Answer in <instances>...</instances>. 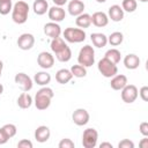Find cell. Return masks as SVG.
Here are the masks:
<instances>
[{
	"mask_svg": "<svg viewBox=\"0 0 148 148\" xmlns=\"http://www.w3.org/2000/svg\"><path fill=\"white\" fill-rule=\"evenodd\" d=\"M108 17L111 18L113 22H120L124 18V10L119 5H112L109 8L108 12Z\"/></svg>",
	"mask_w": 148,
	"mask_h": 148,
	"instance_id": "16",
	"label": "cell"
},
{
	"mask_svg": "<svg viewBox=\"0 0 148 148\" xmlns=\"http://www.w3.org/2000/svg\"><path fill=\"white\" fill-rule=\"evenodd\" d=\"M34 44H35V37H34V35H31V34L25 32V34H22V35L17 38V46H18L21 50H23V51L30 50V49L34 46Z\"/></svg>",
	"mask_w": 148,
	"mask_h": 148,
	"instance_id": "10",
	"label": "cell"
},
{
	"mask_svg": "<svg viewBox=\"0 0 148 148\" xmlns=\"http://www.w3.org/2000/svg\"><path fill=\"white\" fill-rule=\"evenodd\" d=\"M0 1H12V0H0Z\"/></svg>",
	"mask_w": 148,
	"mask_h": 148,
	"instance_id": "47",
	"label": "cell"
},
{
	"mask_svg": "<svg viewBox=\"0 0 148 148\" xmlns=\"http://www.w3.org/2000/svg\"><path fill=\"white\" fill-rule=\"evenodd\" d=\"M126 84H127V77L124 74H116L114 76H112L110 82V86L113 90H121Z\"/></svg>",
	"mask_w": 148,
	"mask_h": 148,
	"instance_id": "17",
	"label": "cell"
},
{
	"mask_svg": "<svg viewBox=\"0 0 148 148\" xmlns=\"http://www.w3.org/2000/svg\"><path fill=\"white\" fill-rule=\"evenodd\" d=\"M28 14H29V5L21 0L15 2L12 9V18L15 23L17 24H23L28 20Z\"/></svg>",
	"mask_w": 148,
	"mask_h": 148,
	"instance_id": "2",
	"label": "cell"
},
{
	"mask_svg": "<svg viewBox=\"0 0 148 148\" xmlns=\"http://www.w3.org/2000/svg\"><path fill=\"white\" fill-rule=\"evenodd\" d=\"M75 23H76V25H77L80 29L89 28L90 24H91V15H89V14H87V13H82V14H80V15L76 16Z\"/></svg>",
	"mask_w": 148,
	"mask_h": 148,
	"instance_id": "22",
	"label": "cell"
},
{
	"mask_svg": "<svg viewBox=\"0 0 148 148\" xmlns=\"http://www.w3.org/2000/svg\"><path fill=\"white\" fill-rule=\"evenodd\" d=\"M58 147L59 148H74L75 147V145H74V142L71 140V139H62L60 142H59V145H58Z\"/></svg>",
	"mask_w": 148,
	"mask_h": 148,
	"instance_id": "34",
	"label": "cell"
},
{
	"mask_svg": "<svg viewBox=\"0 0 148 148\" xmlns=\"http://www.w3.org/2000/svg\"><path fill=\"white\" fill-rule=\"evenodd\" d=\"M99 148H112V145L110 142H102L99 145Z\"/></svg>",
	"mask_w": 148,
	"mask_h": 148,
	"instance_id": "42",
	"label": "cell"
},
{
	"mask_svg": "<svg viewBox=\"0 0 148 148\" xmlns=\"http://www.w3.org/2000/svg\"><path fill=\"white\" fill-rule=\"evenodd\" d=\"M140 147L141 148H148V139H147V136H145L141 141H140Z\"/></svg>",
	"mask_w": 148,
	"mask_h": 148,
	"instance_id": "40",
	"label": "cell"
},
{
	"mask_svg": "<svg viewBox=\"0 0 148 148\" xmlns=\"http://www.w3.org/2000/svg\"><path fill=\"white\" fill-rule=\"evenodd\" d=\"M91 23L98 28L106 27L109 23V17L104 12H95L91 15Z\"/></svg>",
	"mask_w": 148,
	"mask_h": 148,
	"instance_id": "14",
	"label": "cell"
},
{
	"mask_svg": "<svg viewBox=\"0 0 148 148\" xmlns=\"http://www.w3.org/2000/svg\"><path fill=\"white\" fill-rule=\"evenodd\" d=\"M139 95H140V97H141L142 101L147 102L148 101V87L147 86L141 87V89L139 90Z\"/></svg>",
	"mask_w": 148,
	"mask_h": 148,
	"instance_id": "36",
	"label": "cell"
},
{
	"mask_svg": "<svg viewBox=\"0 0 148 148\" xmlns=\"http://www.w3.org/2000/svg\"><path fill=\"white\" fill-rule=\"evenodd\" d=\"M67 46V44L65 43V40L61 38V37H57V38H53L52 42H51V50L56 53H58L59 51H61L62 49H65Z\"/></svg>",
	"mask_w": 148,
	"mask_h": 148,
	"instance_id": "28",
	"label": "cell"
},
{
	"mask_svg": "<svg viewBox=\"0 0 148 148\" xmlns=\"http://www.w3.org/2000/svg\"><path fill=\"white\" fill-rule=\"evenodd\" d=\"M34 81L35 83H37L38 86H46L47 83H50L51 81V75L47 72H37L34 76Z\"/></svg>",
	"mask_w": 148,
	"mask_h": 148,
	"instance_id": "24",
	"label": "cell"
},
{
	"mask_svg": "<svg viewBox=\"0 0 148 148\" xmlns=\"http://www.w3.org/2000/svg\"><path fill=\"white\" fill-rule=\"evenodd\" d=\"M2 92H3V86H2L1 83H0V95H1Z\"/></svg>",
	"mask_w": 148,
	"mask_h": 148,
	"instance_id": "43",
	"label": "cell"
},
{
	"mask_svg": "<svg viewBox=\"0 0 148 148\" xmlns=\"http://www.w3.org/2000/svg\"><path fill=\"white\" fill-rule=\"evenodd\" d=\"M1 128L3 130V132L6 133V135H7L9 139L13 138V136H15V134H16V132H17L16 126H15L14 124H5Z\"/></svg>",
	"mask_w": 148,
	"mask_h": 148,
	"instance_id": "32",
	"label": "cell"
},
{
	"mask_svg": "<svg viewBox=\"0 0 148 148\" xmlns=\"http://www.w3.org/2000/svg\"><path fill=\"white\" fill-rule=\"evenodd\" d=\"M47 15H49V18L52 21V22H61L65 17H66V12L62 7H59V6H53L51 8H49L47 10Z\"/></svg>",
	"mask_w": 148,
	"mask_h": 148,
	"instance_id": "12",
	"label": "cell"
},
{
	"mask_svg": "<svg viewBox=\"0 0 148 148\" xmlns=\"http://www.w3.org/2000/svg\"><path fill=\"white\" fill-rule=\"evenodd\" d=\"M98 140V133L95 128L89 127L83 131L82 134V146L84 148H94L97 145Z\"/></svg>",
	"mask_w": 148,
	"mask_h": 148,
	"instance_id": "6",
	"label": "cell"
},
{
	"mask_svg": "<svg viewBox=\"0 0 148 148\" xmlns=\"http://www.w3.org/2000/svg\"><path fill=\"white\" fill-rule=\"evenodd\" d=\"M2 68H3V62L0 60V71H2Z\"/></svg>",
	"mask_w": 148,
	"mask_h": 148,
	"instance_id": "44",
	"label": "cell"
},
{
	"mask_svg": "<svg viewBox=\"0 0 148 148\" xmlns=\"http://www.w3.org/2000/svg\"><path fill=\"white\" fill-rule=\"evenodd\" d=\"M97 68L99 71V73L104 76V77H112L118 73V67L116 64L111 62L110 60H108L106 58H102L98 64H97Z\"/></svg>",
	"mask_w": 148,
	"mask_h": 148,
	"instance_id": "5",
	"label": "cell"
},
{
	"mask_svg": "<svg viewBox=\"0 0 148 148\" xmlns=\"http://www.w3.org/2000/svg\"><path fill=\"white\" fill-rule=\"evenodd\" d=\"M138 96H139V91L134 84H126L121 89V99H123V102H125L127 104L135 102Z\"/></svg>",
	"mask_w": 148,
	"mask_h": 148,
	"instance_id": "7",
	"label": "cell"
},
{
	"mask_svg": "<svg viewBox=\"0 0 148 148\" xmlns=\"http://www.w3.org/2000/svg\"><path fill=\"white\" fill-rule=\"evenodd\" d=\"M118 147L119 148H134V143H133V141H131L128 139H124L118 143Z\"/></svg>",
	"mask_w": 148,
	"mask_h": 148,
	"instance_id": "35",
	"label": "cell"
},
{
	"mask_svg": "<svg viewBox=\"0 0 148 148\" xmlns=\"http://www.w3.org/2000/svg\"><path fill=\"white\" fill-rule=\"evenodd\" d=\"M32 104V97L28 94V91L22 92L17 98V105L21 109H29Z\"/></svg>",
	"mask_w": 148,
	"mask_h": 148,
	"instance_id": "25",
	"label": "cell"
},
{
	"mask_svg": "<svg viewBox=\"0 0 148 148\" xmlns=\"http://www.w3.org/2000/svg\"><path fill=\"white\" fill-rule=\"evenodd\" d=\"M8 140H9V138L6 135V133L3 132V130L0 128V145H5Z\"/></svg>",
	"mask_w": 148,
	"mask_h": 148,
	"instance_id": "39",
	"label": "cell"
},
{
	"mask_svg": "<svg viewBox=\"0 0 148 148\" xmlns=\"http://www.w3.org/2000/svg\"><path fill=\"white\" fill-rule=\"evenodd\" d=\"M52 1H53L54 6H59V7H62L67 2V0H52Z\"/></svg>",
	"mask_w": 148,
	"mask_h": 148,
	"instance_id": "41",
	"label": "cell"
},
{
	"mask_svg": "<svg viewBox=\"0 0 148 148\" xmlns=\"http://www.w3.org/2000/svg\"><path fill=\"white\" fill-rule=\"evenodd\" d=\"M96 1H97V2H99V3H102V2H105L106 0H96Z\"/></svg>",
	"mask_w": 148,
	"mask_h": 148,
	"instance_id": "45",
	"label": "cell"
},
{
	"mask_svg": "<svg viewBox=\"0 0 148 148\" xmlns=\"http://www.w3.org/2000/svg\"><path fill=\"white\" fill-rule=\"evenodd\" d=\"M13 5L12 1H0V14L1 15H7L9 12H12Z\"/></svg>",
	"mask_w": 148,
	"mask_h": 148,
	"instance_id": "33",
	"label": "cell"
},
{
	"mask_svg": "<svg viewBox=\"0 0 148 148\" xmlns=\"http://www.w3.org/2000/svg\"><path fill=\"white\" fill-rule=\"evenodd\" d=\"M67 9H68V13L72 16H77V15H80V14L83 13V10H84V3L81 0H72V1L68 2Z\"/></svg>",
	"mask_w": 148,
	"mask_h": 148,
	"instance_id": "15",
	"label": "cell"
},
{
	"mask_svg": "<svg viewBox=\"0 0 148 148\" xmlns=\"http://www.w3.org/2000/svg\"><path fill=\"white\" fill-rule=\"evenodd\" d=\"M86 31L80 28H66L64 31L65 40L69 43H81L86 39Z\"/></svg>",
	"mask_w": 148,
	"mask_h": 148,
	"instance_id": "4",
	"label": "cell"
},
{
	"mask_svg": "<svg viewBox=\"0 0 148 148\" xmlns=\"http://www.w3.org/2000/svg\"><path fill=\"white\" fill-rule=\"evenodd\" d=\"M54 92L51 88L49 87H43L40 88L36 95H35V106L37 108V110H46L50 104H51V99L53 98Z\"/></svg>",
	"mask_w": 148,
	"mask_h": 148,
	"instance_id": "1",
	"label": "cell"
},
{
	"mask_svg": "<svg viewBox=\"0 0 148 148\" xmlns=\"http://www.w3.org/2000/svg\"><path fill=\"white\" fill-rule=\"evenodd\" d=\"M123 40H124V36L120 31H114L108 37V43H110V45H112V46L120 45L123 43Z\"/></svg>",
	"mask_w": 148,
	"mask_h": 148,
	"instance_id": "27",
	"label": "cell"
},
{
	"mask_svg": "<svg viewBox=\"0 0 148 148\" xmlns=\"http://www.w3.org/2000/svg\"><path fill=\"white\" fill-rule=\"evenodd\" d=\"M56 58L61 61V62H67L71 60L72 58V51L69 49V46H66L65 49H62L61 51H59L58 53H56Z\"/></svg>",
	"mask_w": 148,
	"mask_h": 148,
	"instance_id": "29",
	"label": "cell"
},
{
	"mask_svg": "<svg viewBox=\"0 0 148 148\" xmlns=\"http://www.w3.org/2000/svg\"><path fill=\"white\" fill-rule=\"evenodd\" d=\"M44 34L47 37H51L53 39V38L60 37V35H61V28H60V25L57 22H52L51 21V22H47L44 25Z\"/></svg>",
	"mask_w": 148,
	"mask_h": 148,
	"instance_id": "13",
	"label": "cell"
},
{
	"mask_svg": "<svg viewBox=\"0 0 148 148\" xmlns=\"http://www.w3.org/2000/svg\"><path fill=\"white\" fill-rule=\"evenodd\" d=\"M77 62L84 67H90L95 62V51L92 46L90 45H84L77 56Z\"/></svg>",
	"mask_w": 148,
	"mask_h": 148,
	"instance_id": "3",
	"label": "cell"
},
{
	"mask_svg": "<svg viewBox=\"0 0 148 148\" xmlns=\"http://www.w3.org/2000/svg\"><path fill=\"white\" fill-rule=\"evenodd\" d=\"M50 135H51L50 128H49L47 126H44V125L38 126V127L36 128V131H35V139H36L38 142H40V143L46 142V141L50 139Z\"/></svg>",
	"mask_w": 148,
	"mask_h": 148,
	"instance_id": "18",
	"label": "cell"
},
{
	"mask_svg": "<svg viewBox=\"0 0 148 148\" xmlns=\"http://www.w3.org/2000/svg\"><path fill=\"white\" fill-rule=\"evenodd\" d=\"M17 147H18V148H32V142H31L30 140L23 139V140L18 141Z\"/></svg>",
	"mask_w": 148,
	"mask_h": 148,
	"instance_id": "37",
	"label": "cell"
},
{
	"mask_svg": "<svg viewBox=\"0 0 148 148\" xmlns=\"http://www.w3.org/2000/svg\"><path fill=\"white\" fill-rule=\"evenodd\" d=\"M72 79H73V75H72V73H71L69 69L61 68V69H59V71L56 73V80H57V82L60 83V84H66V83H68Z\"/></svg>",
	"mask_w": 148,
	"mask_h": 148,
	"instance_id": "20",
	"label": "cell"
},
{
	"mask_svg": "<svg viewBox=\"0 0 148 148\" xmlns=\"http://www.w3.org/2000/svg\"><path fill=\"white\" fill-rule=\"evenodd\" d=\"M104 58H106L108 60H110L111 62H113V64L117 65L120 61V59H121V54H120V51L119 50H117V49H110V50H108L105 52Z\"/></svg>",
	"mask_w": 148,
	"mask_h": 148,
	"instance_id": "26",
	"label": "cell"
},
{
	"mask_svg": "<svg viewBox=\"0 0 148 148\" xmlns=\"http://www.w3.org/2000/svg\"><path fill=\"white\" fill-rule=\"evenodd\" d=\"M37 62L43 69H49L54 65V57L50 52H40L37 57Z\"/></svg>",
	"mask_w": 148,
	"mask_h": 148,
	"instance_id": "11",
	"label": "cell"
},
{
	"mask_svg": "<svg viewBox=\"0 0 148 148\" xmlns=\"http://www.w3.org/2000/svg\"><path fill=\"white\" fill-rule=\"evenodd\" d=\"M136 7H138L136 0H123V3H121L123 10L127 13H133L136 9Z\"/></svg>",
	"mask_w": 148,
	"mask_h": 148,
	"instance_id": "31",
	"label": "cell"
},
{
	"mask_svg": "<svg viewBox=\"0 0 148 148\" xmlns=\"http://www.w3.org/2000/svg\"><path fill=\"white\" fill-rule=\"evenodd\" d=\"M89 112L86 109H76L72 114V120L77 126H83L89 121Z\"/></svg>",
	"mask_w": 148,
	"mask_h": 148,
	"instance_id": "9",
	"label": "cell"
},
{
	"mask_svg": "<svg viewBox=\"0 0 148 148\" xmlns=\"http://www.w3.org/2000/svg\"><path fill=\"white\" fill-rule=\"evenodd\" d=\"M32 9L36 15H44L49 10V3L46 0H35Z\"/></svg>",
	"mask_w": 148,
	"mask_h": 148,
	"instance_id": "23",
	"label": "cell"
},
{
	"mask_svg": "<svg viewBox=\"0 0 148 148\" xmlns=\"http://www.w3.org/2000/svg\"><path fill=\"white\" fill-rule=\"evenodd\" d=\"M1 72H2V71H0V76H1Z\"/></svg>",
	"mask_w": 148,
	"mask_h": 148,
	"instance_id": "48",
	"label": "cell"
},
{
	"mask_svg": "<svg viewBox=\"0 0 148 148\" xmlns=\"http://www.w3.org/2000/svg\"><path fill=\"white\" fill-rule=\"evenodd\" d=\"M139 1H141V2H147L148 0H139Z\"/></svg>",
	"mask_w": 148,
	"mask_h": 148,
	"instance_id": "46",
	"label": "cell"
},
{
	"mask_svg": "<svg viewBox=\"0 0 148 148\" xmlns=\"http://www.w3.org/2000/svg\"><path fill=\"white\" fill-rule=\"evenodd\" d=\"M90 39H91L94 46H96L98 49L104 47L108 44V37L102 32H92L90 35Z\"/></svg>",
	"mask_w": 148,
	"mask_h": 148,
	"instance_id": "19",
	"label": "cell"
},
{
	"mask_svg": "<svg viewBox=\"0 0 148 148\" xmlns=\"http://www.w3.org/2000/svg\"><path fill=\"white\" fill-rule=\"evenodd\" d=\"M69 71H71L72 75L75 76V77H84V76L87 75V69H86V67L82 66V65H80V64H79V65H73Z\"/></svg>",
	"mask_w": 148,
	"mask_h": 148,
	"instance_id": "30",
	"label": "cell"
},
{
	"mask_svg": "<svg viewBox=\"0 0 148 148\" xmlns=\"http://www.w3.org/2000/svg\"><path fill=\"white\" fill-rule=\"evenodd\" d=\"M15 83L23 90V91H29L32 89L34 82L31 80V77L29 75H27L25 73H17L14 77Z\"/></svg>",
	"mask_w": 148,
	"mask_h": 148,
	"instance_id": "8",
	"label": "cell"
},
{
	"mask_svg": "<svg viewBox=\"0 0 148 148\" xmlns=\"http://www.w3.org/2000/svg\"><path fill=\"white\" fill-rule=\"evenodd\" d=\"M124 65L127 69H136L140 65V58L134 53L127 54L124 58Z\"/></svg>",
	"mask_w": 148,
	"mask_h": 148,
	"instance_id": "21",
	"label": "cell"
},
{
	"mask_svg": "<svg viewBox=\"0 0 148 148\" xmlns=\"http://www.w3.org/2000/svg\"><path fill=\"white\" fill-rule=\"evenodd\" d=\"M139 130H140V133H141L143 136H148V123H147V121H142V123L140 124Z\"/></svg>",
	"mask_w": 148,
	"mask_h": 148,
	"instance_id": "38",
	"label": "cell"
}]
</instances>
